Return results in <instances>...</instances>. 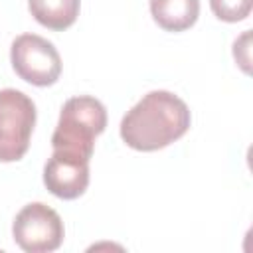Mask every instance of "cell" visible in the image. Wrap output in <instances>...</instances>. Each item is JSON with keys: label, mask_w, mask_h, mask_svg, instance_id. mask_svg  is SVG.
I'll list each match as a JSON object with an SVG mask.
<instances>
[{"label": "cell", "mask_w": 253, "mask_h": 253, "mask_svg": "<svg viewBox=\"0 0 253 253\" xmlns=\"http://www.w3.org/2000/svg\"><path fill=\"white\" fill-rule=\"evenodd\" d=\"M152 20L166 32H184L200 16V0H150Z\"/></svg>", "instance_id": "cell-7"}, {"label": "cell", "mask_w": 253, "mask_h": 253, "mask_svg": "<svg viewBox=\"0 0 253 253\" xmlns=\"http://www.w3.org/2000/svg\"><path fill=\"white\" fill-rule=\"evenodd\" d=\"M10 61L16 75L36 87L53 85L61 75L59 51L38 34L18 36L10 47Z\"/></svg>", "instance_id": "cell-4"}, {"label": "cell", "mask_w": 253, "mask_h": 253, "mask_svg": "<svg viewBox=\"0 0 253 253\" xmlns=\"http://www.w3.org/2000/svg\"><path fill=\"white\" fill-rule=\"evenodd\" d=\"M36 105L18 89H0V162H16L30 148Z\"/></svg>", "instance_id": "cell-3"}, {"label": "cell", "mask_w": 253, "mask_h": 253, "mask_svg": "<svg viewBox=\"0 0 253 253\" xmlns=\"http://www.w3.org/2000/svg\"><path fill=\"white\" fill-rule=\"evenodd\" d=\"M192 123L188 105L174 93L156 89L146 93L121 121V138L140 152L160 150L182 138Z\"/></svg>", "instance_id": "cell-1"}, {"label": "cell", "mask_w": 253, "mask_h": 253, "mask_svg": "<svg viewBox=\"0 0 253 253\" xmlns=\"http://www.w3.org/2000/svg\"><path fill=\"white\" fill-rule=\"evenodd\" d=\"M89 160L91 158L75 152L53 150L43 166L45 188L61 200L83 196L89 186Z\"/></svg>", "instance_id": "cell-6"}, {"label": "cell", "mask_w": 253, "mask_h": 253, "mask_svg": "<svg viewBox=\"0 0 253 253\" xmlns=\"http://www.w3.org/2000/svg\"><path fill=\"white\" fill-rule=\"evenodd\" d=\"M107 126L105 105L91 95H77L63 103L51 136L53 150H67L91 158L95 138Z\"/></svg>", "instance_id": "cell-2"}, {"label": "cell", "mask_w": 253, "mask_h": 253, "mask_svg": "<svg viewBox=\"0 0 253 253\" xmlns=\"http://www.w3.org/2000/svg\"><path fill=\"white\" fill-rule=\"evenodd\" d=\"M12 235L20 249L28 253H49L59 249L65 229L59 213L53 208L42 202H34L16 213Z\"/></svg>", "instance_id": "cell-5"}, {"label": "cell", "mask_w": 253, "mask_h": 253, "mask_svg": "<svg viewBox=\"0 0 253 253\" xmlns=\"http://www.w3.org/2000/svg\"><path fill=\"white\" fill-rule=\"evenodd\" d=\"M30 14L47 30L61 32L75 24L81 0H28Z\"/></svg>", "instance_id": "cell-8"}, {"label": "cell", "mask_w": 253, "mask_h": 253, "mask_svg": "<svg viewBox=\"0 0 253 253\" xmlns=\"http://www.w3.org/2000/svg\"><path fill=\"white\" fill-rule=\"evenodd\" d=\"M213 16L221 22H241L251 14L253 0H210Z\"/></svg>", "instance_id": "cell-9"}, {"label": "cell", "mask_w": 253, "mask_h": 253, "mask_svg": "<svg viewBox=\"0 0 253 253\" xmlns=\"http://www.w3.org/2000/svg\"><path fill=\"white\" fill-rule=\"evenodd\" d=\"M249 45H251V32L245 30L235 40V43H233V57H235V61L239 63V67L245 73H249V63H251V55H249L251 49H249Z\"/></svg>", "instance_id": "cell-10"}]
</instances>
